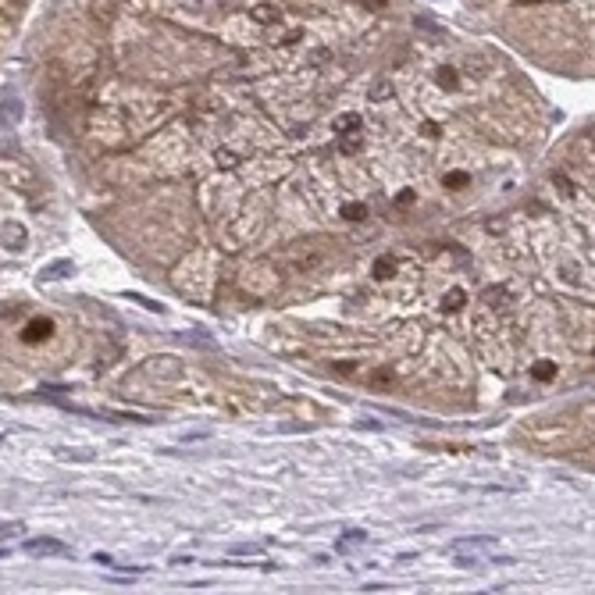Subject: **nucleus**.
I'll list each match as a JSON object with an SVG mask.
<instances>
[{"label":"nucleus","mask_w":595,"mask_h":595,"mask_svg":"<svg viewBox=\"0 0 595 595\" xmlns=\"http://www.w3.org/2000/svg\"><path fill=\"white\" fill-rule=\"evenodd\" d=\"M453 553L456 556H474V560H485V556H496L499 553V542L489 535H478V538H456L453 542Z\"/></svg>","instance_id":"1"},{"label":"nucleus","mask_w":595,"mask_h":595,"mask_svg":"<svg viewBox=\"0 0 595 595\" xmlns=\"http://www.w3.org/2000/svg\"><path fill=\"white\" fill-rule=\"evenodd\" d=\"M29 556H65V542H58V538H32V542L25 546Z\"/></svg>","instance_id":"2"},{"label":"nucleus","mask_w":595,"mask_h":595,"mask_svg":"<svg viewBox=\"0 0 595 595\" xmlns=\"http://www.w3.org/2000/svg\"><path fill=\"white\" fill-rule=\"evenodd\" d=\"M18 118H22V103H15V100H4V107H0V125H4V129H11V125H18Z\"/></svg>","instance_id":"5"},{"label":"nucleus","mask_w":595,"mask_h":595,"mask_svg":"<svg viewBox=\"0 0 595 595\" xmlns=\"http://www.w3.org/2000/svg\"><path fill=\"white\" fill-rule=\"evenodd\" d=\"M0 556H8V549H4V546H0Z\"/></svg>","instance_id":"9"},{"label":"nucleus","mask_w":595,"mask_h":595,"mask_svg":"<svg viewBox=\"0 0 595 595\" xmlns=\"http://www.w3.org/2000/svg\"><path fill=\"white\" fill-rule=\"evenodd\" d=\"M50 332H53V324H50L46 317H32V321L25 324V332H22V343L36 346V343H43V339H46Z\"/></svg>","instance_id":"3"},{"label":"nucleus","mask_w":595,"mask_h":595,"mask_svg":"<svg viewBox=\"0 0 595 595\" xmlns=\"http://www.w3.org/2000/svg\"><path fill=\"white\" fill-rule=\"evenodd\" d=\"M4 246H8V250H25V229L4 225Z\"/></svg>","instance_id":"6"},{"label":"nucleus","mask_w":595,"mask_h":595,"mask_svg":"<svg viewBox=\"0 0 595 595\" xmlns=\"http://www.w3.org/2000/svg\"><path fill=\"white\" fill-rule=\"evenodd\" d=\"M18 531H22V524H11V520L0 524V538H11V535H18Z\"/></svg>","instance_id":"8"},{"label":"nucleus","mask_w":595,"mask_h":595,"mask_svg":"<svg viewBox=\"0 0 595 595\" xmlns=\"http://www.w3.org/2000/svg\"><path fill=\"white\" fill-rule=\"evenodd\" d=\"M343 214H346V218H350V222H360V218H364V214H367V207H364V203H350V207H346Z\"/></svg>","instance_id":"7"},{"label":"nucleus","mask_w":595,"mask_h":595,"mask_svg":"<svg viewBox=\"0 0 595 595\" xmlns=\"http://www.w3.org/2000/svg\"><path fill=\"white\" fill-rule=\"evenodd\" d=\"M72 271H75V264H72V260H58V264H46V267H43V279L58 282V279H68Z\"/></svg>","instance_id":"4"}]
</instances>
